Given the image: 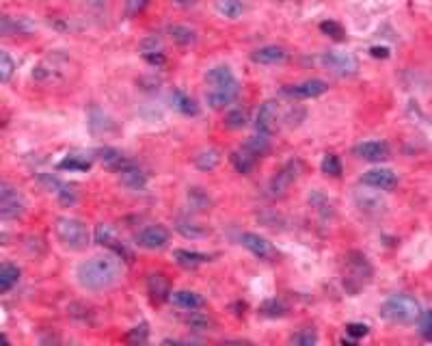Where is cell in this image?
Masks as SVG:
<instances>
[{"label": "cell", "instance_id": "1", "mask_svg": "<svg viewBox=\"0 0 432 346\" xmlns=\"http://www.w3.org/2000/svg\"><path fill=\"white\" fill-rule=\"evenodd\" d=\"M76 279L89 292H104L121 279V266L115 255H96L78 264Z\"/></svg>", "mask_w": 432, "mask_h": 346}, {"label": "cell", "instance_id": "2", "mask_svg": "<svg viewBox=\"0 0 432 346\" xmlns=\"http://www.w3.org/2000/svg\"><path fill=\"white\" fill-rule=\"evenodd\" d=\"M206 82L210 86L206 91V102L214 111L234 104L240 96V82L234 76L230 65H214L206 74Z\"/></svg>", "mask_w": 432, "mask_h": 346}, {"label": "cell", "instance_id": "3", "mask_svg": "<svg viewBox=\"0 0 432 346\" xmlns=\"http://www.w3.org/2000/svg\"><path fill=\"white\" fill-rule=\"evenodd\" d=\"M380 316L392 324H415L422 316V303L411 294H392L380 306Z\"/></svg>", "mask_w": 432, "mask_h": 346}, {"label": "cell", "instance_id": "4", "mask_svg": "<svg viewBox=\"0 0 432 346\" xmlns=\"http://www.w3.org/2000/svg\"><path fill=\"white\" fill-rule=\"evenodd\" d=\"M57 241L70 251H84L91 245V232L89 227L74 216H59L54 223Z\"/></svg>", "mask_w": 432, "mask_h": 346}, {"label": "cell", "instance_id": "5", "mask_svg": "<svg viewBox=\"0 0 432 346\" xmlns=\"http://www.w3.org/2000/svg\"><path fill=\"white\" fill-rule=\"evenodd\" d=\"M374 269L370 264L368 255H363L361 251H350L346 255V269H344V288L350 294H357L359 290L366 288L372 281Z\"/></svg>", "mask_w": 432, "mask_h": 346}, {"label": "cell", "instance_id": "6", "mask_svg": "<svg viewBox=\"0 0 432 346\" xmlns=\"http://www.w3.org/2000/svg\"><path fill=\"white\" fill-rule=\"evenodd\" d=\"M27 212V200L15 186L9 182L0 184V216L5 221H15Z\"/></svg>", "mask_w": 432, "mask_h": 346}, {"label": "cell", "instance_id": "7", "mask_svg": "<svg viewBox=\"0 0 432 346\" xmlns=\"http://www.w3.org/2000/svg\"><path fill=\"white\" fill-rule=\"evenodd\" d=\"M320 63H322V68H327L329 72H333L335 76H342V78H350L359 72L357 59L348 52L329 50L320 57Z\"/></svg>", "mask_w": 432, "mask_h": 346}, {"label": "cell", "instance_id": "8", "mask_svg": "<svg viewBox=\"0 0 432 346\" xmlns=\"http://www.w3.org/2000/svg\"><path fill=\"white\" fill-rule=\"evenodd\" d=\"M136 245L141 249H147V251H161L169 245L171 241V234L165 225H147L143 227L139 234L134 236Z\"/></svg>", "mask_w": 432, "mask_h": 346}, {"label": "cell", "instance_id": "9", "mask_svg": "<svg viewBox=\"0 0 432 346\" xmlns=\"http://www.w3.org/2000/svg\"><path fill=\"white\" fill-rule=\"evenodd\" d=\"M329 91V82L322 78H309L305 82L299 84H290L281 91L283 96L292 98V100H313V98H320Z\"/></svg>", "mask_w": 432, "mask_h": 346}, {"label": "cell", "instance_id": "10", "mask_svg": "<svg viewBox=\"0 0 432 346\" xmlns=\"http://www.w3.org/2000/svg\"><path fill=\"white\" fill-rule=\"evenodd\" d=\"M299 176H301V163L299 160L285 163L283 169L277 173L275 178H272V182L268 186L270 195H272V197H283V195L288 193V188L299 180Z\"/></svg>", "mask_w": 432, "mask_h": 346}, {"label": "cell", "instance_id": "11", "mask_svg": "<svg viewBox=\"0 0 432 346\" xmlns=\"http://www.w3.org/2000/svg\"><path fill=\"white\" fill-rule=\"evenodd\" d=\"M361 184L376 188V190H394L398 186V176L387 167H376L363 173Z\"/></svg>", "mask_w": 432, "mask_h": 346}, {"label": "cell", "instance_id": "12", "mask_svg": "<svg viewBox=\"0 0 432 346\" xmlns=\"http://www.w3.org/2000/svg\"><path fill=\"white\" fill-rule=\"evenodd\" d=\"M279 126V104L275 100H266L260 111H258V117H255V128L258 133L262 135H275V130Z\"/></svg>", "mask_w": 432, "mask_h": 346}, {"label": "cell", "instance_id": "13", "mask_svg": "<svg viewBox=\"0 0 432 346\" xmlns=\"http://www.w3.org/2000/svg\"><path fill=\"white\" fill-rule=\"evenodd\" d=\"M355 156H359L361 160L368 163H385L392 158V149L385 141H363L359 145H355Z\"/></svg>", "mask_w": 432, "mask_h": 346}, {"label": "cell", "instance_id": "14", "mask_svg": "<svg viewBox=\"0 0 432 346\" xmlns=\"http://www.w3.org/2000/svg\"><path fill=\"white\" fill-rule=\"evenodd\" d=\"M96 243L102 245V247L112 249L119 257H126V262H130V260H132V253L128 251V247L117 238L115 230H112L110 225H106V223H102V225L96 227Z\"/></svg>", "mask_w": 432, "mask_h": 346}, {"label": "cell", "instance_id": "15", "mask_svg": "<svg viewBox=\"0 0 432 346\" xmlns=\"http://www.w3.org/2000/svg\"><path fill=\"white\" fill-rule=\"evenodd\" d=\"M240 243H242V247L244 249H248L251 251L255 257H260V260H272L277 255V251H275V247H272L264 236H260V234H253V232H244L242 236H240Z\"/></svg>", "mask_w": 432, "mask_h": 346}, {"label": "cell", "instance_id": "16", "mask_svg": "<svg viewBox=\"0 0 432 346\" xmlns=\"http://www.w3.org/2000/svg\"><path fill=\"white\" fill-rule=\"evenodd\" d=\"M96 154H98L100 163H102L106 169L115 171V173H121V171H126V169L134 167V163H132L128 156H124L121 151H119V149H115V147H102V149H98V151H96Z\"/></svg>", "mask_w": 432, "mask_h": 346}, {"label": "cell", "instance_id": "17", "mask_svg": "<svg viewBox=\"0 0 432 346\" xmlns=\"http://www.w3.org/2000/svg\"><path fill=\"white\" fill-rule=\"evenodd\" d=\"M169 301L175 308L184 310V312H195V310H201L203 306H206L203 296L195 290H175V292H171Z\"/></svg>", "mask_w": 432, "mask_h": 346}, {"label": "cell", "instance_id": "18", "mask_svg": "<svg viewBox=\"0 0 432 346\" xmlns=\"http://www.w3.org/2000/svg\"><path fill=\"white\" fill-rule=\"evenodd\" d=\"M253 63H260V65H279L288 59V50L283 46H264V48H258L253 54H251Z\"/></svg>", "mask_w": 432, "mask_h": 346}, {"label": "cell", "instance_id": "19", "mask_svg": "<svg viewBox=\"0 0 432 346\" xmlns=\"http://www.w3.org/2000/svg\"><path fill=\"white\" fill-rule=\"evenodd\" d=\"M221 160H223V156H221V151L216 147H203L195 154L193 165L199 171H214L221 165Z\"/></svg>", "mask_w": 432, "mask_h": 346}, {"label": "cell", "instance_id": "20", "mask_svg": "<svg viewBox=\"0 0 432 346\" xmlns=\"http://www.w3.org/2000/svg\"><path fill=\"white\" fill-rule=\"evenodd\" d=\"M258 160H260V158H258L248 147H244V145H242L240 149H236L234 154H232V163H234L236 171L242 173V176H246V173H251L253 167L258 165Z\"/></svg>", "mask_w": 432, "mask_h": 346}, {"label": "cell", "instance_id": "21", "mask_svg": "<svg viewBox=\"0 0 432 346\" xmlns=\"http://www.w3.org/2000/svg\"><path fill=\"white\" fill-rule=\"evenodd\" d=\"M147 290H149V294H151V301H154V303H163V301L171 299L169 281H167L161 273L149 275V279H147Z\"/></svg>", "mask_w": 432, "mask_h": 346}, {"label": "cell", "instance_id": "22", "mask_svg": "<svg viewBox=\"0 0 432 346\" xmlns=\"http://www.w3.org/2000/svg\"><path fill=\"white\" fill-rule=\"evenodd\" d=\"M173 257H175V262H177L179 266H184V269H197V266L206 264L208 260H210L206 253L188 251V249H175V251H173Z\"/></svg>", "mask_w": 432, "mask_h": 346}, {"label": "cell", "instance_id": "23", "mask_svg": "<svg viewBox=\"0 0 432 346\" xmlns=\"http://www.w3.org/2000/svg\"><path fill=\"white\" fill-rule=\"evenodd\" d=\"M357 206L366 212V214H374L378 216L380 212H385V202L378 197V195H372L368 190H363V193H357Z\"/></svg>", "mask_w": 432, "mask_h": 346}, {"label": "cell", "instance_id": "24", "mask_svg": "<svg viewBox=\"0 0 432 346\" xmlns=\"http://www.w3.org/2000/svg\"><path fill=\"white\" fill-rule=\"evenodd\" d=\"M171 102H173V108H177L181 115H186V117H197L199 115V104L191 96H186L184 91H173Z\"/></svg>", "mask_w": 432, "mask_h": 346}, {"label": "cell", "instance_id": "25", "mask_svg": "<svg viewBox=\"0 0 432 346\" xmlns=\"http://www.w3.org/2000/svg\"><path fill=\"white\" fill-rule=\"evenodd\" d=\"M119 180H121V184L124 186H128L130 190H141L145 184H147V176L145 173L139 169V167H130V169H126V171H121L119 173Z\"/></svg>", "mask_w": 432, "mask_h": 346}, {"label": "cell", "instance_id": "26", "mask_svg": "<svg viewBox=\"0 0 432 346\" xmlns=\"http://www.w3.org/2000/svg\"><path fill=\"white\" fill-rule=\"evenodd\" d=\"M169 35H171V39L177 43V46H184V48L193 46V43L197 41V33L193 29H188V27H181V24L169 27Z\"/></svg>", "mask_w": 432, "mask_h": 346}, {"label": "cell", "instance_id": "27", "mask_svg": "<svg viewBox=\"0 0 432 346\" xmlns=\"http://www.w3.org/2000/svg\"><path fill=\"white\" fill-rule=\"evenodd\" d=\"M216 11L223 17H230V20H238L244 13V3L242 0H216Z\"/></svg>", "mask_w": 432, "mask_h": 346}, {"label": "cell", "instance_id": "28", "mask_svg": "<svg viewBox=\"0 0 432 346\" xmlns=\"http://www.w3.org/2000/svg\"><path fill=\"white\" fill-rule=\"evenodd\" d=\"M188 202H191V206H193L197 212H208L210 206H212L210 195L203 190V188H199V186L188 188Z\"/></svg>", "mask_w": 432, "mask_h": 346}, {"label": "cell", "instance_id": "29", "mask_svg": "<svg viewBox=\"0 0 432 346\" xmlns=\"http://www.w3.org/2000/svg\"><path fill=\"white\" fill-rule=\"evenodd\" d=\"M20 281V269L13 264H3L0 269V292H9Z\"/></svg>", "mask_w": 432, "mask_h": 346}, {"label": "cell", "instance_id": "30", "mask_svg": "<svg viewBox=\"0 0 432 346\" xmlns=\"http://www.w3.org/2000/svg\"><path fill=\"white\" fill-rule=\"evenodd\" d=\"M175 230H177L181 236H184V238H203V236H208V230H206V227L195 223V221H191V219H177Z\"/></svg>", "mask_w": 432, "mask_h": 346}, {"label": "cell", "instance_id": "31", "mask_svg": "<svg viewBox=\"0 0 432 346\" xmlns=\"http://www.w3.org/2000/svg\"><path fill=\"white\" fill-rule=\"evenodd\" d=\"M59 169L61 171H89L91 169V158H84V156H65L61 163H59Z\"/></svg>", "mask_w": 432, "mask_h": 346}, {"label": "cell", "instance_id": "32", "mask_svg": "<svg viewBox=\"0 0 432 346\" xmlns=\"http://www.w3.org/2000/svg\"><path fill=\"white\" fill-rule=\"evenodd\" d=\"M248 123V111L246 108H234L225 115V126L230 130H242Z\"/></svg>", "mask_w": 432, "mask_h": 346}, {"label": "cell", "instance_id": "33", "mask_svg": "<svg viewBox=\"0 0 432 346\" xmlns=\"http://www.w3.org/2000/svg\"><path fill=\"white\" fill-rule=\"evenodd\" d=\"M186 324L191 329H195V331H210L212 327H214V322H212V318L210 316H206V314H201V312H191V316H186Z\"/></svg>", "mask_w": 432, "mask_h": 346}, {"label": "cell", "instance_id": "34", "mask_svg": "<svg viewBox=\"0 0 432 346\" xmlns=\"http://www.w3.org/2000/svg\"><path fill=\"white\" fill-rule=\"evenodd\" d=\"M37 184H39L45 193H54V195H59V193L63 190V186H65V182L59 180L57 176H52V173H39V176H37Z\"/></svg>", "mask_w": 432, "mask_h": 346}, {"label": "cell", "instance_id": "35", "mask_svg": "<svg viewBox=\"0 0 432 346\" xmlns=\"http://www.w3.org/2000/svg\"><path fill=\"white\" fill-rule=\"evenodd\" d=\"M309 202H311V206L320 212L322 216H333V204L329 202V197L327 195H322L320 190H313L311 195H309Z\"/></svg>", "mask_w": 432, "mask_h": 346}, {"label": "cell", "instance_id": "36", "mask_svg": "<svg viewBox=\"0 0 432 346\" xmlns=\"http://www.w3.org/2000/svg\"><path fill=\"white\" fill-rule=\"evenodd\" d=\"M244 147H248L253 151V154L258 156V158H262L266 151L270 149V141H268V135H262V133H258L255 137H251L248 139L246 143H244Z\"/></svg>", "mask_w": 432, "mask_h": 346}, {"label": "cell", "instance_id": "37", "mask_svg": "<svg viewBox=\"0 0 432 346\" xmlns=\"http://www.w3.org/2000/svg\"><path fill=\"white\" fill-rule=\"evenodd\" d=\"M320 31H322L327 37L335 39V41H344V39H346V31H344V27L339 24V22H335V20H325L322 24H320Z\"/></svg>", "mask_w": 432, "mask_h": 346}, {"label": "cell", "instance_id": "38", "mask_svg": "<svg viewBox=\"0 0 432 346\" xmlns=\"http://www.w3.org/2000/svg\"><path fill=\"white\" fill-rule=\"evenodd\" d=\"M322 173L325 176H331V178H339L342 176V163H339V158L335 154H327L322 158V165H320Z\"/></svg>", "mask_w": 432, "mask_h": 346}, {"label": "cell", "instance_id": "39", "mask_svg": "<svg viewBox=\"0 0 432 346\" xmlns=\"http://www.w3.org/2000/svg\"><path fill=\"white\" fill-rule=\"evenodd\" d=\"M13 72H15V63H13V59L9 57V52H3V54H0V80H3V82L7 84V82L11 80Z\"/></svg>", "mask_w": 432, "mask_h": 346}, {"label": "cell", "instance_id": "40", "mask_svg": "<svg viewBox=\"0 0 432 346\" xmlns=\"http://www.w3.org/2000/svg\"><path fill=\"white\" fill-rule=\"evenodd\" d=\"M318 333L313 331V329H303V331H299L297 336H292V344H299V346H313V344H318Z\"/></svg>", "mask_w": 432, "mask_h": 346}, {"label": "cell", "instance_id": "41", "mask_svg": "<svg viewBox=\"0 0 432 346\" xmlns=\"http://www.w3.org/2000/svg\"><path fill=\"white\" fill-rule=\"evenodd\" d=\"M419 333H422V338L426 340V342H432V310H428V312H422V316H419Z\"/></svg>", "mask_w": 432, "mask_h": 346}, {"label": "cell", "instance_id": "42", "mask_svg": "<svg viewBox=\"0 0 432 346\" xmlns=\"http://www.w3.org/2000/svg\"><path fill=\"white\" fill-rule=\"evenodd\" d=\"M57 200H59L63 206H74V204L78 202V193H76V188H74V186L65 184V186H63V190L57 195Z\"/></svg>", "mask_w": 432, "mask_h": 346}, {"label": "cell", "instance_id": "43", "mask_svg": "<svg viewBox=\"0 0 432 346\" xmlns=\"http://www.w3.org/2000/svg\"><path fill=\"white\" fill-rule=\"evenodd\" d=\"M141 52L143 54H149V52H163V41H161V37H156V35H151V37H147V39H143L141 41Z\"/></svg>", "mask_w": 432, "mask_h": 346}, {"label": "cell", "instance_id": "44", "mask_svg": "<svg viewBox=\"0 0 432 346\" xmlns=\"http://www.w3.org/2000/svg\"><path fill=\"white\" fill-rule=\"evenodd\" d=\"M346 333L352 336L355 340H361V338H366L370 333V327L368 324H363V322H350V324H346Z\"/></svg>", "mask_w": 432, "mask_h": 346}, {"label": "cell", "instance_id": "45", "mask_svg": "<svg viewBox=\"0 0 432 346\" xmlns=\"http://www.w3.org/2000/svg\"><path fill=\"white\" fill-rule=\"evenodd\" d=\"M262 312L266 316H283L285 308L281 306L279 301H268V303H264V306H262Z\"/></svg>", "mask_w": 432, "mask_h": 346}, {"label": "cell", "instance_id": "46", "mask_svg": "<svg viewBox=\"0 0 432 346\" xmlns=\"http://www.w3.org/2000/svg\"><path fill=\"white\" fill-rule=\"evenodd\" d=\"M149 5V0H128V15H139L145 7Z\"/></svg>", "mask_w": 432, "mask_h": 346}, {"label": "cell", "instance_id": "47", "mask_svg": "<svg viewBox=\"0 0 432 346\" xmlns=\"http://www.w3.org/2000/svg\"><path fill=\"white\" fill-rule=\"evenodd\" d=\"M128 340H130V342H145V340H147V324L134 327V329L128 333Z\"/></svg>", "mask_w": 432, "mask_h": 346}, {"label": "cell", "instance_id": "48", "mask_svg": "<svg viewBox=\"0 0 432 346\" xmlns=\"http://www.w3.org/2000/svg\"><path fill=\"white\" fill-rule=\"evenodd\" d=\"M143 57L149 65H156V68H161V65L167 63V57L163 52H149V54H143Z\"/></svg>", "mask_w": 432, "mask_h": 346}, {"label": "cell", "instance_id": "49", "mask_svg": "<svg viewBox=\"0 0 432 346\" xmlns=\"http://www.w3.org/2000/svg\"><path fill=\"white\" fill-rule=\"evenodd\" d=\"M370 54L374 57V59H389V48H385V46H372L370 48Z\"/></svg>", "mask_w": 432, "mask_h": 346}, {"label": "cell", "instance_id": "50", "mask_svg": "<svg viewBox=\"0 0 432 346\" xmlns=\"http://www.w3.org/2000/svg\"><path fill=\"white\" fill-rule=\"evenodd\" d=\"M175 5H179V7H193L195 5V0H173Z\"/></svg>", "mask_w": 432, "mask_h": 346}]
</instances>
